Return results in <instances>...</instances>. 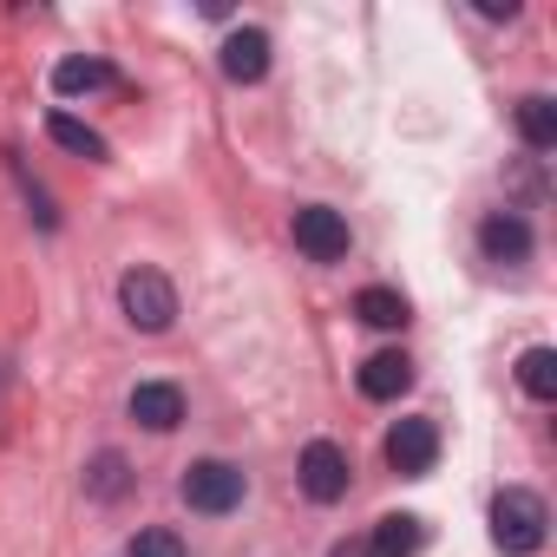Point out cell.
Returning a JSON list of instances; mask_svg holds the SVG:
<instances>
[{"label": "cell", "instance_id": "16", "mask_svg": "<svg viewBox=\"0 0 557 557\" xmlns=\"http://www.w3.org/2000/svg\"><path fill=\"white\" fill-rule=\"evenodd\" d=\"M47 138H53L60 151H73V158H92V164L106 158V138H99L92 125H79L73 112H53V119H47Z\"/></svg>", "mask_w": 557, "mask_h": 557}, {"label": "cell", "instance_id": "12", "mask_svg": "<svg viewBox=\"0 0 557 557\" xmlns=\"http://www.w3.org/2000/svg\"><path fill=\"white\" fill-rule=\"evenodd\" d=\"M420 544H426V524H420L413 511H387V518L374 524V537H368L374 557H420Z\"/></svg>", "mask_w": 557, "mask_h": 557}, {"label": "cell", "instance_id": "11", "mask_svg": "<svg viewBox=\"0 0 557 557\" xmlns=\"http://www.w3.org/2000/svg\"><path fill=\"white\" fill-rule=\"evenodd\" d=\"M106 86H119L112 60H60L53 66V92L60 99H86V92H106Z\"/></svg>", "mask_w": 557, "mask_h": 557}, {"label": "cell", "instance_id": "17", "mask_svg": "<svg viewBox=\"0 0 557 557\" xmlns=\"http://www.w3.org/2000/svg\"><path fill=\"white\" fill-rule=\"evenodd\" d=\"M518 387L531 400H557V348H524L518 355Z\"/></svg>", "mask_w": 557, "mask_h": 557}, {"label": "cell", "instance_id": "1", "mask_svg": "<svg viewBox=\"0 0 557 557\" xmlns=\"http://www.w3.org/2000/svg\"><path fill=\"white\" fill-rule=\"evenodd\" d=\"M544 537H550L544 498H537L531 485H505V492L492 498V544H498L505 557H531V550H544Z\"/></svg>", "mask_w": 557, "mask_h": 557}, {"label": "cell", "instance_id": "14", "mask_svg": "<svg viewBox=\"0 0 557 557\" xmlns=\"http://www.w3.org/2000/svg\"><path fill=\"white\" fill-rule=\"evenodd\" d=\"M125 485H132V466H125V453H92V466H86V498H99V505H112V498H125Z\"/></svg>", "mask_w": 557, "mask_h": 557}, {"label": "cell", "instance_id": "6", "mask_svg": "<svg viewBox=\"0 0 557 557\" xmlns=\"http://www.w3.org/2000/svg\"><path fill=\"white\" fill-rule=\"evenodd\" d=\"M387 466L407 472V479H426L440 466V426L433 420H394L387 433Z\"/></svg>", "mask_w": 557, "mask_h": 557}, {"label": "cell", "instance_id": "3", "mask_svg": "<svg viewBox=\"0 0 557 557\" xmlns=\"http://www.w3.org/2000/svg\"><path fill=\"white\" fill-rule=\"evenodd\" d=\"M184 505L190 511H203V518H230L236 505H243V472L230 466V459H197L190 472H184Z\"/></svg>", "mask_w": 557, "mask_h": 557}, {"label": "cell", "instance_id": "4", "mask_svg": "<svg viewBox=\"0 0 557 557\" xmlns=\"http://www.w3.org/2000/svg\"><path fill=\"white\" fill-rule=\"evenodd\" d=\"M296 479H302V492H309L315 505H342V498H348L355 466H348V453H342L335 440H309V446H302V459H296Z\"/></svg>", "mask_w": 557, "mask_h": 557}, {"label": "cell", "instance_id": "20", "mask_svg": "<svg viewBox=\"0 0 557 557\" xmlns=\"http://www.w3.org/2000/svg\"><path fill=\"white\" fill-rule=\"evenodd\" d=\"M329 557H374V550H368V537H342V544H335Z\"/></svg>", "mask_w": 557, "mask_h": 557}, {"label": "cell", "instance_id": "9", "mask_svg": "<svg viewBox=\"0 0 557 557\" xmlns=\"http://www.w3.org/2000/svg\"><path fill=\"white\" fill-rule=\"evenodd\" d=\"M125 407H132V420H138L145 433H171V426L184 420V387H171V381H138Z\"/></svg>", "mask_w": 557, "mask_h": 557}, {"label": "cell", "instance_id": "19", "mask_svg": "<svg viewBox=\"0 0 557 557\" xmlns=\"http://www.w3.org/2000/svg\"><path fill=\"white\" fill-rule=\"evenodd\" d=\"M485 21H518V0H479Z\"/></svg>", "mask_w": 557, "mask_h": 557}, {"label": "cell", "instance_id": "5", "mask_svg": "<svg viewBox=\"0 0 557 557\" xmlns=\"http://www.w3.org/2000/svg\"><path fill=\"white\" fill-rule=\"evenodd\" d=\"M296 249L309 262H342L348 256V216L329 210V203H302L296 210Z\"/></svg>", "mask_w": 557, "mask_h": 557}, {"label": "cell", "instance_id": "2", "mask_svg": "<svg viewBox=\"0 0 557 557\" xmlns=\"http://www.w3.org/2000/svg\"><path fill=\"white\" fill-rule=\"evenodd\" d=\"M119 309L138 335H164L177 322V289H171V275L164 269H125L119 275Z\"/></svg>", "mask_w": 557, "mask_h": 557}, {"label": "cell", "instance_id": "13", "mask_svg": "<svg viewBox=\"0 0 557 557\" xmlns=\"http://www.w3.org/2000/svg\"><path fill=\"white\" fill-rule=\"evenodd\" d=\"M518 138H524L531 151H550V145H557V99H550V92H524V99H518Z\"/></svg>", "mask_w": 557, "mask_h": 557}, {"label": "cell", "instance_id": "7", "mask_svg": "<svg viewBox=\"0 0 557 557\" xmlns=\"http://www.w3.org/2000/svg\"><path fill=\"white\" fill-rule=\"evenodd\" d=\"M269 34L262 27H236L230 40H223V53H216V66H223V79L230 86H256V79H269Z\"/></svg>", "mask_w": 557, "mask_h": 557}, {"label": "cell", "instance_id": "10", "mask_svg": "<svg viewBox=\"0 0 557 557\" xmlns=\"http://www.w3.org/2000/svg\"><path fill=\"white\" fill-rule=\"evenodd\" d=\"M407 387H413V361L400 348H381V355L361 361V394L368 400H400Z\"/></svg>", "mask_w": 557, "mask_h": 557}, {"label": "cell", "instance_id": "15", "mask_svg": "<svg viewBox=\"0 0 557 557\" xmlns=\"http://www.w3.org/2000/svg\"><path fill=\"white\" fill-rule=\"evenodd\" d=\"M355 315H361L368 329H407V322H413V309H407L400 289H361V296H355Z\"/></svg>", "mask_w": 557, "mask_h": 557}, {"label": "cell", "instance_id": "18", "mask_svg": "<svg viewBox=\"0 0 557 557\" xmlns=\"http://www.w3.org/2000/svg\"><path fill=\"white\" fill-rule=\"evenodd\" d=\"M125 557H184V537L164 531V524H151V531H138V537L125 544Z\"/></svg>", "mask_w": 557, "mask_h": 557}, {"label": "cell", "instance_id": "8", "mask_svg": "<svg viewBox=\"0 0 557 557\" xmlns=\"http://www.w3.org/2000/svg\"><path fill=\"white\" fill-rule=\"evenodd\" d=\"M479 249H485V262L511 269V262L531 256V223H524L518 210H492V216L479 223Z\"/></svg>", "mask_w": 557, "mask_h": 557}]
</instances>
